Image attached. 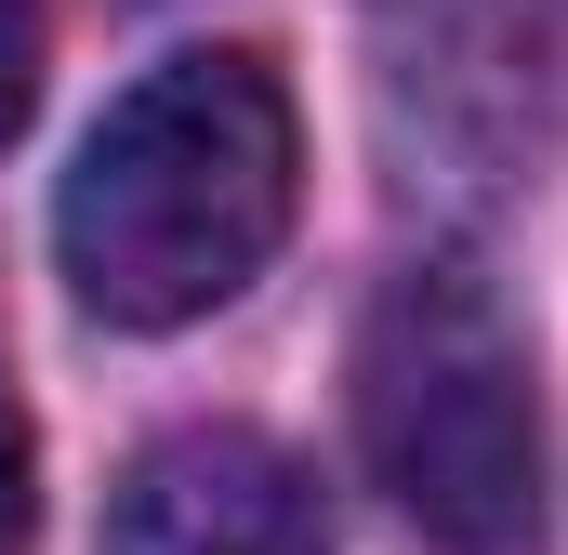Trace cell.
<instances>
[{
	"label": "cell",
	"mask_w": 568,
	"mask_h": 555,
	"mask_svg": "<svg viewBox=\"0 0 568 555\" xmlns=\"http://www.w3.org/2000/svg\"><path fill=\"white\" fill-rule=\"evenodd\" d=\"M291 185H304V120L278 67L172 53L67 159V199H53L67 291L106 331H185L265 278V252L291 239Z\"/></svg>",
	"instance_id": "obj_1"
},
{
	"label": "cell",
	"mask_w": 568,
	"mask_h": 555,
	"mask_svg": "<svg viewBox=\"0 0 568 555\" xmlns=\"http://www.w3.org/2000/svg\"><path fill=\"white\" fill-rule=\"evenodd\" d=\"M357 450L384 503L449 555H516L542 516V397L529 331L476 265L384 278L357 331Z\"/></svg>",
	"instance_id": "obj_2"
},
{
	"label": "cell",
	"mask_w": 568,
	"mask_h": 555,
	"mask_svg": "<svg viewBox=\"0 0 568 555\" xmlns=\"http://www.w3.org/2000/svg\"><path fill=\"white\" fill-rule=\"evenodd\" d=\"M106 555H331L317 476L252 423H185L133 450L120 503H106Z\"/></svg>",
	"instance_id": "obj_3"
},
{
	"label": "cell",
	"mask_w": 568,
	"mask_h": 555,
	"mask_svg": "<svg viewBox=\"0 0 568 555\" xmlns=\"http://www.w3.org/2000/svg\"><path fill=\"white\" fill-rule=\"evenodd\" d=\"M27 516H40V450H27V397L0 371V555H27Z\"/></svg>",
	"instance_id": "obj_4"
},
{
	"label": "cell",
	"mask_w": 568,
	"mask_h": 555,
	"mask_svg": "<svg viewBox=\"0 0 568 555\" xmlns=\"http://www.w3.org/2000/svg\"><path fill=\"white\" fill-rule=\"evenodd\" d=\"M27 107H40V13L0 0V145L27 133Z\"/></svg>",
	"instance_id": "obj_5"
}]
</instances>
